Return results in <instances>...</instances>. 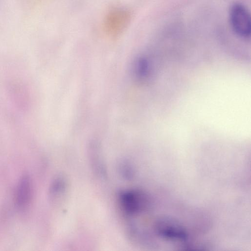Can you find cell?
<instances>
[{"label": "cell", "mask_w": 251, "mask_h": 251, "mask_svg": "<svg viewBox=\"0 0 251 251\" xmlns=\"http://www.w3.org/2000/svg\"><path fill=\"white\" fill-rule=\"evenodd\" d=\"M131 19V12L127 8L121 6L113 7L107 12L104 18V32L109 37L116 38L126 30Z\"/></svg>", "instance_id": "cell-2"}, {"label": "cell", "mask_w": 251, "mask_h": 251, "mask_svg": "<svg viewBox=\"0 0 251 251\" xmlns=\"http://www.w3.org/2000/svg\"><path fill=\"white\" fill-rule=\"evenodd\" d=\"M68 181L62 175H58L52 179L49 188L48 196L52 204L60 203L68 189Z\"/></svg>", "instance_id": "cell-6"}, {"label": "cell", "mask_w": 251, "mask_h": 251, "mask_svg": "<svg viewBox=\"0 0 251 251\" xmlns=\"http://www.w3.org/2000/svg\"><path fill=\"white\" fill-rule=\"evenodd\" d=\"M117 170L120 176L125 180L130 181L135 176V170L130 162L122 159L117 164Z\"/></svg>", "instance_id": "cell-8"}, {"label": "cell", "mask_w": 251, "mask_h": 251, "mask_svg": "<svg viewBox=\"0 0 251 251\" xmlns=\"http://www.w3.org/2000/svg\"><path fill=\"white\" fill-rule=\"evenodd\" d=\"M32 192L31 179L27 174L24 175L18 182L15 193V203L20 211H24L29 207Z\"/></svg>", "instance_id": "cell-5"}, {"label": "cell", "mask_w": 251, "mask_h": 251, "mask_svg": "<svg viewBox=\"0 0 251 251\" xmlns=\"http://www.w3.org/2000/svg\"><path fill=\"white\" fill-rule=\"evenodd\" d=\"M228 15L230 26L235 34L241 38H249L251 18L248 9L242 3L235 2L230 6Z\"/></svg>", "instance_id": "cell-3"}, {"label": "cell", "mask_w": 251, "mask_h": 251, "mask_svg": "<svg viewBox=\"0 0 251 251\" xmlns=\"http://www.w3.org/2000/svg\"><path fill=\"white\" fill-rule=\"evenodd\" d=\"M89 158L93 172L98 176H105L106 174V168L97 145H93L89 149Z\"/></svg>", "instance_id": "cell-7"}, {"label": "cell", "mask_w": 251, "mask_h": 251, "mask_svg": "<svg viewBox=\"0 0 251 251\" xmlns=\"http://www.w3.org/2000/svg\"><path fill=\"white\" fill-rule=\"evenodd\" d=\"M118 202L122 212L129 217L147 211L151 205L149 196L138 189L120 191L118 194Z\"/></svg>", "instance_id": "cell-1"}, {"label": "cell", "mask_w": 251, "mask_h": 251, "mask_svg": "<svg viewBox=\"0 0 251 251\" xmlns=\"http://www.w3.org/2000/svg\"><path fill=\"white\" fill-rule=\"evenodd\" d=\"M155 228L158 234L166 239L184 241L187 237L184 228L174 220L165 218L158 220Z\"/></svg>", "instance_id": "cell-4"}]
</instances>
